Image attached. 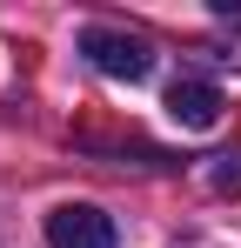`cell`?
Segmentation results:
<instances>
[{
  "label": "cell",
  "instance_id": "obj_1",
  "mask_svg": "<svg viewBox=\"0 0 241 248\" xmlns=\"http://www.w3.org/2000/svg\"><path fill=\"white\" fill-rule=\"evenodd\" d=\"M80 54L101 74H114V81H148L154 74V47L141 41V34H120V27H87L80 34Z\"/></svg>",
  "mask_w": 241,
  "mask_h": 248
},
{
  "label": "cell",
  "instance_id": "obj_2",
  "mask_svg": "<svg viewBox=\"0 0 241 248\" xmlns=\"http://www.w3.org/2000/svg\"><path fill=\"white\" fill-rule=\"evenodd\" d=\"M114 215L94 202H60L47 215V248H114Z\"/></svg>",
  "mask_w": 241,
  "mask_h": 248
},
{
  "label": "cell",
  "instance_id": "obj_3",
  "mask_svg": "<svg viewBox=\"0 0 241 248\" xmlns=\"http://www.w3.org/2000/svg\"><path fill=\"white\" fill-rule=\"evenodd\" d=\"M167 114L181 127H214L221 121V87L214 81H174L167 87Z\"/></svg>",
  "mask_w": 241,
  "mask_h": 248
}]
</instances>
